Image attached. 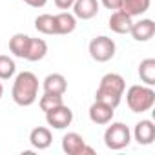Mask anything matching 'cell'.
<instances>
[{
	"mask_svg": "<svg viewBox=\"0 0 155 155\" xmlns=\"http://www.w3.org/2000/svg\"><path fill=\"white\" fill-rule=\"evenodd\" d=\"M46 122L53 130H66L73 122V111L66 104H60V106L46 111Z\"/></svg>",
	"mask_w": 155,
	"mask_h": 155,
	"instance_id": "cell-7",
	"label": "cell"
},
{
	"mask_svg": "<svg viewBox=\"0 0 155 155\" xmlns=\"http://www.w3.org/2000/svg\"><path fill=\"white\" fill-rule=\"evenodd\" d=\"M29 142L35 150H48L53 142V135H51V130L46 128V126H37L31 130L29 133Z\"/></svg>",
	"mask_w": 155,
	"mask_h": 155,
	"instance_id": "cell-15",
	"label": "cell"
},
{
	"mask_svg": "<svg viewBox=\"0 0 155 155\" xmlns=\"http://www.w3.org/2000/svg\"><path fill=\"white\" fill-rule=\"evenodd\" d=\"M53 2H55V6H57L58 9H64V11H68V9H71V8H73L75 0H53Z\"/></svg>",
	"mask_w": 155,
	"mask_h": 155,
	"instance_id": "cell-24",
	"label": "cell"
},
{
	"mask_svg": "<svg viewBox=\"0 0 155 155\" xmlns=\"http://www.w3.org/2000/svg\"><path fill=\"white\" fill-rule=\"evenodd\" d=\"M99 6L101 2L99 0H75L73 4V15L75 18H81V20H91L93 17H97L99 13Z\"/></svg>",
	"mask_w": 155,
	"mask_h": 155,
	"instance_id": "cell-11",
	"label": "cell"
},
{
	"mask_svg": "<svg viewBox=\"0 0 155 155\" xmlns=\"http://www.w3.org/2000/svg\"><path fill=\"white\" fill-rule=\"evenodd\" d=\"M150 6H151V0H122L120 9L133 18V17L144 15L150 9Z\"/></svg>",
	"mask_w": 155,
	"mask_h": 155,
	"instance_id": "cell-18",
	"label": "cell"
},
{
	"mask_svg": "<svg viewBox=\"0 0 155 155\" xmlns=\"http://www.w3.org/2000/svg\"><path fill=\"white\" fill-rule=\"evenodd\" d=\"M101 4H102L106 9H110V11H115V9H120L122 0H101Z\"/></svg>",
	"mask_w": 155,
	"mask_h": 155,
	"instance_id": "cell-23",
	"label": "cell"
},
{
	"mask_svg": "<svg viewBox=\"0 0 155 155\" xmlns=\"http://www.w3.org/2000/svg\"><path fill=\"white\" fill-rule=\"evenodd\" d=\"M2 95H4V86H2V82H0V99H2Z\"/></svg>",
	"mask_w": 155,
	"mask_h": 155,
	"instance_id": "cell-26",
	"label": "cell"
},
{
	"mask_svg": "<svg viewBox=\"0 0 155 155\" xmlns=\"http://www.w3.org/2000/svg\"><path fill=\"white\" fill-rule=\"evenodd\" d=\"M130 35L137 42H148L155 35V22L151 18H140L139 22H133L131 24Z\"/></svg>",
	"mask_w": 155,
	"mask_h": 155,
	"instance_id": "cell-9",
	"label": "cell"
},
{
	"mask_svg": "<svg viewBox=\"0 0 155 155\" xmlns=\"http://www.w3.org/2000/svg\"><path fill=\"white\" fill-rule=\"evenodd\" d=\"M88 49H90V55H91V58H93L95 62H108V60H111V58L115 57L117 46H115L113 38L101 35V37L91 38Z\"/></svg>",
	"mask_w": 155,
	"mask_h": 155,
	"instance_id": "cell-5",
	"label": "cell"
},
{
	"mask_svg": "<svg viewBox=\"0 0 155 155\" xmlns=\"http://www.w3.org/2000/svg\"><path fill=\"white\" fill-rule=\"evenodd\" d=\"M139 77L146 86L155 84V58H144L139 64Z\"/></svg>",
	"mask_w": 155,
	"mask_h": 155,
	"instance_id": "cell-19",
	"label": "cell"
},
{
	"mask_svg": "<svg viewBox=\"0 0 155 155\" xmlns=\"http://www.w3.org/2000/svg\"><path fill=\"white\" fill-rule=\"evenodd\" d=\"M90 120L93 124H99V126H106L113 120V115H115V108H111L110 104L106 102H101V101H95L91 106H90Z\"/></svg>",
	"mask_w": 155,
	"mask_h": 155,
	"instance_id": "cell-8",
	"label": "cell"
},
{
	"mask_svg": "<svg viewBox=\"0 0 155 155\" xmlns=\"http://www.w3.org/2000/svg\"><path fill=\"white\" fill-rule=\"evenodd\" d=\"M126 104L133 113L150 111L155 104V91L146 84H133L126 91Z\"/></svg>",
	"mask_w": 155,
	"mask_h": 155,
	"instance_id": "cell-3",
	"label": "cell"
},
{
	"mask_svg": "<svg viewBox=\"0 0 155 155\" xmlns=\"http://www.w3.org/2000/svg\"><path fill=\"white\" fill-rule=\"evenodd\" d=\"M29 35H24V33H15L11 38H9V51L18 57V58H26V53H28V46H29Z\"/></svg>",
	"mask_w": 155,
	"mask_h": 155,
	"instance_id": "cell-17",
	"label": "cell"
},
{
	"mask_svg": "<svg viewBox=\"0 0 155 155\" xmlns=\"http://www.w3.org/2000/svg\"><path fill=\"white\" fill-rule=\"evenodd\" d=\"M11 97L15 101V104L28 108L31 104L37 102L38 99V79L37 75L31 71H22L15 77L13 82V90H11Z\"/></svg>",
	"mask_w": 155,
	"mask_h": 155,
	"instance_id": "cell-1",
	"label": "cell"
},
{
	"mask_svg": "<svg viewBox=\"0 0 155 155\" xmlns=\"http://www.w3.org/2000/svg\"><path fill=\"white\" fill-rule=\"evenodd\" d=\"M17 71V64L9 55H0V81H9Z\"/></svg>",
	"mask_w": 155,
	"mask_h": 155,
	"instance_id": "cell-21",
	"label": "cell"
},
{
	"mask_svg": "<svg viewBox=\"0 0 155 155\" xmlns=\"http://www.w3.org/2000/svg\"><path fill=\"white\" fill-rule=\"evenodd\" d=\"M44 93H53V95H64L68 90V81L60 73H49L42 81Z\"/></svg>",
	"mask_w": 155,
	"mask_h": 155,
	"instance_id": "cell-14",
	"label": "cell"
},
{
	"mask_svg": "<svg viewBox=\"0 0 155 155\" xmlns=\"http://www.w3.org/2000/svg\"><path fill=\"white\" fill-rule=\"evenodd\" d=\"M131 140V131L124 122H110V126L104 131V144L106 148L119 151L124 150Z\"/></svg>",
	"mask_w": 155,
	"mask_h": 155,
	"instance_id": "cell-4",
	"label": "cell"
},
{
	"mask_svg": "<svg viewBox=\"0 0 155 155\" xmlns=\"http://www.w3.org/2000/svg\"><path fill=\"white\" fill-rule=\"evenodd\" d=\"M62 151L68 155H93L95 150L86 144L84 137L77 131H69L62 137Z\"/></svg>",
	"mask_w": 155,
	"mask_h": 155,
	"instance_id": "cell-6",
	"label": "cell"
},
{
	"mask_svg": "<svg viewBox=\"0 0 155 155\" xmlns=\"http://www.w3.org/2000/svg\"><path fill=\"white\" fill-rule=\"evenodd\" d=\"M64 95H53V93H44L40 99H38V106H40V110L46 113V111H49V110H53V108H57V106H60V104H64V99H62Z\"/></svg>",
	"mask_w": 155,
	"mask_h": 155,
	"instance_id": "cell-22",
	"label": "cell"
},
{
	"mask_svg": "<svg viewBox=\"0 0 155 155\" xmlns=\"http://www.w3.org/2000/svg\"><path fill=\"white\" fill-rule=\"evenodd\" d=\"M131 24H133L131 17H130L128 13H124L122 9H115V11H111L108 26H110V29H111L113 33H117V35H126V33H130Z\"/></svg>",
	"mask_w": 155,
	"mask_h": 155,
	"instance_id": "cell-12",
	"label": "cell"
},
{
	"mask_svg": "<svg viewBox=\"0 0 155 155\" xmlns=\"http://www.w3.org/2000/svg\"><path fill=\"white\" fill-rule=\"evenodd\" d=\"M133 139L142 146L151 144L153 139H155V124H153V120H150V119L139 120L135 124V128H133Z\"/></svg>",
	"mask_w": 155,
	"mask_h": 155,
	"instance_id": "cell-10",
	"label": "cell"
},
{
	"mask_svg": "<svg viewBox=\"0 0 155 155\" xmlns=\"http://www.w3.org/2000/svg\"><path fill=\"white\" fill-rule=\"evenodd\" d=\"M22 2H26V4L31 6V8H44L48 0H22Z\"/></svg>",
	"mask_w": 155,
	"mask_h": 155,
	"instance_id": "cell-25",
	"label": "cell"
},
{
	"mask_svg": "<svg viewBox=\"0 0 155 155\" xmlns=\"http://www.w3.org/2000/svg\"><path fill=\"white\" fill-rule=\"evenodd\" d=\"M53 24H55V35H69L77 28V18L73 13L60 11L53 15Z\"/></svg>",
	"mask_w": 155,
	"mask_h": 155,
	"instance_id": "cell-13",
	"label": "cell"
},
{
	"mask_svg": "<svg viewBox=\"0 0 155 155\" xmlns=\"http://www.w3.org/2000/svg\"><path fill=\"white\" fill-rule=\"evenodd\" d=\"M124 91H126L124 77L119 73H106L101 79V84L95 91V101H101L110 104L111 108H117L124 97Z\"/></svg>",
	"mask_w": 155,
	"mask_h": 155,
	"instance_id": "cell-2",
	"label": "cell"
},
{
	"mask_svg": "<svg viewBox=\"0 0 155 155\" xmlns=\"http://www.w3.org/2000/svg\"><path fill=\"white\" fill-rule=\"evenodd\" d=\"M48 53V44L44 38H29V46H28V53H26V60L29 62H38L46 57Z\"/></svg>",
	"mask_w": 155,
	"mask_h": 155,
	"instance_id": "cell-16",
	"label": "cell"
},
{
	"mask_svg": "<svg viewBox=\"0 0 155 155\" xmlns=\"http://www.w3.org/2000/svg\"><path fill=\"white\" fill-rule=\"evenodd\" d=\"M35 29L42 35H55V24H53V15L44 13L35 18Z\"/></svg>",
	"mask_w": 155,
	"mask_h": 155,
	"instance_id": "cell-20",
	"label": "cell"
}]
</instances>
